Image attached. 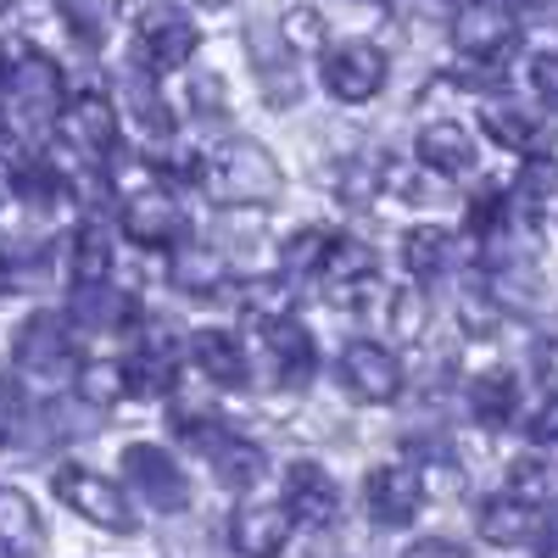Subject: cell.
<instances>
[{"mask_svg":"<svg viewBox=\"0 0 558 558\" xmlns=\"http://www.w3.org/2000/svg\"><path fill=\"white\" fill-rule=\"evenodd\" d=\"M202 179H207V196L223 207H268L279 196V184H286L279 162L257 140H229V146H218L202 162Z\"/></svg>","mask_w":558,"mask_h":558,"instance_id":"1","label":"cell"},{"mask_svg":"<svg viewBox=\"0 0 558 558\" xmlns=\"http://www.w3.org/2000/svg\"><path fill=\"white\" fill-rule=\"evenodd\" d=\"M12 357L28 380L39 386H62L68 375H78V352H73V330L62 313H28L23 330L12 336Z\"/></svg>","mask_w":558,"mask_h":558,"instance_id":"2","label":"cell"},{"mask_svg":"<svg viewBox=\"0 0 558 558\" xmlns=\"http://www.w3.org/2000/svg\"><path fill=\"white\" fill-rule=\"evenodd\" d=\"M196 23H191V12L184 7H173V0H151L146 12H140V23H134V51H140V68L146 73H173V68H184L196 57Z\"/></svg>","mask_w":558,"mask_h":558,"instance_id":"3","label":"cell"},{"mask_svg":"<svg viewBox=\"0 0 558 558\" xmlns=\"http://www.w3.org/2000/svg\"><path fill=\"white\" fill-rule=\"evenodd\" d=\"M386 51L375 39H341L324 51V89L341 101V107H363V101H375L380 89H386Z\"/></svg>","mask_w":558,"mask_h":558,"instance_id":"4","label":"cell"},{"mask_svg":"<svg viewBox=\"0 0 558 558\" xmlns=\"http://www.w3.org/2000/svg\"><path fill=\"white\" fill-rule=\"evenodd\" d=\"M51 486H57V497L73 508V514H84L89 525L118 531V536H129V531H134V508H129V497H123L107 475L84 470V463H62Z\"/></svg>","mask_w":558,"mask_h":558,"instance_id":"5","label":"cell"},{"mask_svg":"<svg viewBox=\"0 0 558 558\" xmlns=\"http://www.w3.org/2000/svg\"><path fill=\"white\" fill-rule=\"evenodd\" d=\"M123 481L146 508H157V514H179V508L191 502V481H184V470L151 441L123 447Z\"/></svg>","mask_w":558,"mask_h":558,"instance_id":"6","label":"cell"},{"mask_svg":"<svg viewBox=\"0 0 558 558\" xmlns=\"http://www.w3.org/2000/svg\"><path fill=\"white\" fill-rule=\"evenodd\" d=\"M12 107H17V123H51L62 118L68 107V84H62V68L45 57V51H23L12 62Z\"/></svg>","mask_w":558,"mask_h":558,"instance_id":"7","label":"cell"},{"mask_svg":"<svg viewBox=\"0 0 558 558\" xmlns=\"http://www.w3.org/2000/svg\"><path fill=\"white\" fill-rule=\"evenodd\" d=\"M118 223H123V235H129L134 246H173L179 229H184V213H179V202H173L168 184H140V191L123 196Z\"/></svg>","mask_w":558,"mask_h":558,"instance_id":"8","label":"cell"},{"mask_svg":"<svg viewBox=\"0 0 558 558\" xmlns=\"http://www.w3.org/2000/svg\"><path fill=\"white\" fill-rule=\"evenodd\" d=\"M324 286H330L336 307H368L380 291V252L363 241H336V252L324 257Z\"/></svg>","mask_w":558,"mask_h":558,"instance_id":"9","label":"cell"},{"mask_svg":"<svg viewBox=\"0 0 558 558\" xmlns=\"http://www.w3.org/2000/svg\"><path fill=\"white\" fill-rule=\"evenodd\" d=\"M514 34H520V23L502 0H470V7H458V17H452V45L470 62H497L508 45H514Z\"/></svg>","mask_w":558,"mask_h":558,"instance_id":"10","label":"cell"},{"mask_svg":"<svg viewBox=\"0 0 558 558\" xmlns=\"http://www.w3.org/2000/svg\"><path fill=\"white\" fill-rule=\"evenodd\" d=\"M62 134H68V146L89 162H112L118 157V107L107 96H96V89H84V96H73L62 107Z\"/></svg>","mask_w":558,"mask_h":558,"instance_id":"11","label":"cell"},{"mask_svg":"<svg viewBox=\"0 0 558 558\" xmlns=\"http://www.w3.org/2000/svg\"><path fill=\"white\" fill-rule=\"evenodd\" d=\"M368 520L386 525V531H402L418 520V508H425V481H418L413 463H380V470H368Z\"/></svg>","mask_w":558,"mask_h":558,"instance_id":"12","label":"cell"},{"mask_svg":"<svg viewBox=\"0 0 558 558\" xmlns=\"http://www.w3.org/2000/svg\"><path fill=\"white\" fill-rule=\"evenodd\" d=\"M341 380L357 402H397L402 397V363L380 341H352L341 352Z\"/></svg>","mask_w":558,"mask_h":558,"instance_id":"13","label":"cell"},{"mask_svg":"<svg viewBox=\"0 0 558 558\" xmlns=\"http://www.w3.org/2000/svg\"><path fill=\"white\" fill-rule=\"evenodd\" d=\"M286 508H291L296 525H313V531L336 525V514H341L336 475L324 470V463H313V458H296L291 470H286Z\"/></svg>","mask_w":558,"mask_h":558,"instance_id":"14","label":"cell"},{"mask_svg":"<svg viewBox=\"0 0 558 558\" xmlns=\"http://www.w3.org/2000/svg\"><path fill=\"white\" fill-rule=\"evenodd\" d=\"M291 508L286 502H241L235 520H229V542L241 558H279L291 542Z\"/></svg>","mask_w":558,"mask_h":558,"instance_id":"15","label":"cell"},{"mask_svg":"<svg viewBox=\"0 0 558 558\" xmlns=\"http://www.w3.org/2000/svg\"><path fill=\"white\" fill-rule=\"evenodd\" d=\"M413 157H418V168H430V173L463 179V173H475V140H470L463 123L436 118V123H425L413 134Z\"/></svg>","mask_w":558,"mask_h":558,"instance_id":"16","label":"cell"},{"mask_svg":"<svg viewBox=\"0 0 558 558\" xmlns=\"http://www.w3.org/2000/svg\"><path fill=\"white\" fill-rule=\"evenodd\" d=\"M263 341H268V357H274V380H279V386H291V391H302V386L313 380V363H318L307 324H296V318H274L268 330H263Z\"/></svg>","mask_w":558,"mask_h":558,"instance_id":"17","label":"cell"},{"mask_svg":"<svg viewBox=\"0 0 558 558\" xmlns=\"http://www.w3.org/2000/svg\"><path fill=\"white\" fill-rule=\"evenodd\" d=\"M475 531H481V542H492V547H525V542H536V536H542L536 508H531V502H520L514 492L486 497V502H481V514H475Z\"/></svg>","mask_w":558,"mask_h":558,"instance_id":"18","label":"cell"},{"mask_svg":"<svg viewBox=\"0 0 558 558\" xmlns=\"http://www.w3.org/2000/svg\"><path fill=\"white\" fill-rule=\"evenodd\" d=\"M191 357H196L202 375H207L213 386H223V391H246V386H252L246 347L229 336V330H202V336L191 341Z\"/></svg>","mask_w":558,"mask_h":558,"instance_id":"19","label":"cell"},{"mask_svg":"<svg viewBox=\"0 0 558 558\" xmlns=\"http://www.w3.org/2000/svg\"><path fill=\"white\" fill-rule=\"evenodd\" d=\"M123 368H129L134 397H168V391H173V380H179L173 341H168V336H146V341H140V347L123 357Z\"/></svg>","mask_w":558,"mask_h":558,"instance_id":"20","label":"cell"},{"mask_svg":"<svg viewBox=\"0 0 558 558\" xmlns=\"http://www.w3.org/2000/svg\"><path fill=\"white\" fill-rule=\"evenodd\" d=\"M68 268H73V286H107L112 268H118L112 229L107 223H78V235L68 246Z\"/></svg>","mask_w":558,"mask_h":558,"instance_id":"21","label":"cell"},{"mask_svg":"<svg viewBox=\"0 0 558 558\" xmlns=\"http://www.w3.org/2000/svg\"><path fill=\"white\" fill-rule=\"evenodd\" d=\"M470 413L481 418V425L502 430V425H514V413H520V380H514V368H486V375L470 380Z\"/></svg>","mask_w":558,"mask_h":558,"instance_id":"22","label":"cell"},{"mask_svg":"<svg viewBox=\"0 0 558 558\" xmlns=\"http://www.w3.org/2000/svg\"><path fill=\"white\" fill-rule=\"evenodd\" d=\"M452 257H458V241L447 235V229H436V223L413 229V235L402 241V263L413 274V286H436V279H447Z\"/></svg>","mask_w":558,"mask_h":558,"instance_id":"23","label":"cell"},{"mask_svg":"<svg viewBox=\"0 0 558 558\" xmlns=\"http://www.w3.org/2000/svg\"><path fill=\"white\" fill-rule=\"evenodd\" d=\"M508 191H514V218L520 223H542L547 207H558V162L553 157H531Z\"/></svg>","mask_w":558,"mask_h":558,"instance_id":"24","label":"cell"},{"mask_svg":"<svg viewBox=\"0 0 558 558\" xmlns=\"http://www.w3.org/2000/svg\"><path fill=\"white\" fill-rule=\"evenodd\" d=\"M68 313L84 324V330H123V324L134 318V302L123 291H112V279H107V286H73Z\"/></svg>","mask_w":558,"mask_h":558,"instance_id":"25","label":"cell"},{"mask_svg":"<svg viewBox=\"0 0 558 558\" xmlns=\"http://www.w3.org/2000/svg\"><path fill=\"white\" fill-rule=\"evenodd\" d=\"M207 463H213L218 486H229V492H252V486L263 481V447H252V441H241V436H229V430L213 441Z\"/></svg>","mask_w":558,"mask_h":558,"instance_id":"26","label":"cell"},{"mask_svg":"<svg viewBox=\"0 0 558 558\" xmlns=\"http://www.w3.org/2000/svg\"><path fill=\"white\" fill-rule=\"evenodd\" d=\"M481 134L497 140L502 151H536L542 146V129L525 107L514 101H481Z\"/></svg>","mask_w":558,"mask_h":558,"instance_id":"27","label":"cell"},{"mask_svg":"<svg viewBox=\"0 0 558 558\" xmlns=\"http://www.w3.org/2000/svg\"><path fill=\"white\" fill-rule=\"evenodd\" d=\"M123 112L140 123V134H146V140H157V146H162V140H173V112H168V101L157 96V84L151 78H129L123 84Z\"/></svg>","mask_w":558,"mask_h":558,"instance_id":"28","label":"cell"},{"mask_svg":"<svg viewBox=\"0 0 558 558\" xmlns=\"http://www.w3.org/2000/svg\"><path fill=\"white\" fill-rule=\"evenodd\" d=\"M173 286L179 291H191V296H213L223 286V257L213 246H196V241H184L173 252Z\"/></svg>","mask_w":558,"mask_h":558,"instance_id":"29","label":"cell"},{"mask_svg":"<svg viewBox=\"0 0 558 558\" xmlns=\"http://www.w3.org/2000/svg\"><path fill=\"white\" fill-rule=\"evenodd\" d=\"M73 386H78V397H84L89 408H112V402H123V397L134 391V386H129V368H123V363H112V357L78 363Z\"/></svg>","mask_w":558,"mask_h":558,"instance_id":"30","label":"cell"},{"mask_svg":"<svg viewBox=\"0 0 558 558\" xmlns=\"http://www.w3.org/2000/svg\"><path fill=\"white\" fill-rule=\"evenodd\" d=\"M336 229H324V223H302L296 235L286 241V252H279V263H286V274H324V257L336 252Z\"/></svg>","mask_w":558,"mask_h":558,"instance_id":"31","label":"cell"},{"mask_svg":"<svg viewBox=\"0 0 558 558\" xmlns=\"http://www.w3.org/2000/svg\"><path fill=\"white\" fill-rule=\"evenodd\" d=\"M336 184L330 191L347 202V207H368L380 196V179H386V162L380 157H347V162H336V173H330Z\"/></svg>","mask_w":558,"mask_h":558,"instance_id":"32","label":"cell"},{"mask_svg":"<svg viewBox=\"0 0 558 558\" xmlns=\"http://www.w3.org/2000/svg\"><path fill=\"white\" fill-rule=\"evenodd\" d=\"M62 7V23H68V34L78 39V45H96L112 34V23H118V0H57Z\"/></svg>","mask_w":558,"mask_h":558,"instance_id":"33","label":"cell"},{"mask_svg":"<svg viewBox=\"0 0 558 558\" xmlns=\"http://www.w3.org/2000/svg\"><path fill=\"white\" fill-rule=\"evenodd\" d=\"M0 542L17 547V553H34L45 542V525H39L34 502L23 492H0Z\"/></svg>","mask_w":558,"mask_h":558,"instance_id":"34","label":"cell"},{"mask_svg":"<svg viewBox=\"0 0 558 558\" xmlns=\"http://www.w3.org/2000/svg\"><path fill=\"white\" fill-rule=\"evenodd\" d=\"M12 191H17V202L23 207H34V213H51L57 202H62V173L51 168V162H17V173H12Z\"/></svg>","mask_w":558,"mask_h":558,"instance_id":"35","label":"cell"},{"mask_svg":"<svg viewBox=\"0 0 558 558\" xmlns=\"http://www.w3.org/2000/svg\"><path fill=\"white\" fill-rule=\"evenodd\" d=\"M508 492H514L520 502H531V508H542L547 497H558V470L547 458H514L508 463Z\"/></svg>","mask_w":558,"mask_h":558,"instance_id":"36","label":"cell"},{"mask_svg":"<svg viewBox=\"0 0 558 558\" xmlns=\"http://www.w3.org/2000/svg\"><path fill=\"white\" fill-rule=\"evenodd\" d=\"M291 296H296V291H291V274L252 279V286L241 291V302H246L257 318H268V324H274V318H291Z\"/></svg>","mask_w":558,"mask_h":558,"instance_id":"37","label":"cell"},{"mask_svg":"<svg viewBox=\"0 0 558 558\" xmlns=\"http://www.w3.org/2000/svg\"><path fill=\"white\" fill-rule=\"evenodd\" d=\"M386 313H391V336L397 341H418V336H425V296H418V291H391Z\"/></svg>","mask_w":558,"mask_h":558,"instance_id":"38","label":"cell"},{"mask_svg":"<svg viewBox=\"0 0 558 558\" xmlns=\"http://www.w3.org/2000/svg\"><path fill=\"white\" fill-rule=\"evenodd\" d=\"M458 330L470 336V341H492V336H497V302L481 296V291L463 296V302H458Z\"/></svg>","mask_w":558,"mask_h":558,"instance_id":"39","label":"cell"},{"mask_svg":"<svg viewBox=\"0 0 558 558\" xmlns=\"http://www.w3.org/2000/svg\"><path fill=\"white\" fill-rule=\"evenodd\" d=\"M23 418H28V402H23L17 380H7V375H0V441H17Z\"/></svg>","mask_w":558,"mask_h":558,"instance_id":"40","label":"cell"},{"mask_svg":"<svg viewBox=\"0 0 558 558\" xmlns=\"http://www.w3.org/2000/svg\"><path fill=\"white\" fill-rule=\"evenodd\" d=\"M531 89L542 96L547 112H558V51H547V57L531 62Z\"/></svg>","mask_w":558,"mask_h":558,"instance_id":"41","label":"cell"},{"mask_svg":"<svg viewBox=\"0 0 558 558\" xmlns=\"http://www.w3.org/2000/svg\"><path fill=\"white\" fill-rule=\"evenodd\" d=\"M525 430H531L536 447H558V391H547V402L525 418Z\"/></svg>","mask_w":558,"mask_h":558,"instance_id":"42","label":"cell"},{"mask_svg":"<svg viewBox=\"0 0 558 558\" xmlns=\"http://www.w3.org/2000/svg\"><path fill=\"white\" fill-rule=\"evenodd\" d=\"M425 173H430V168H425ZM425 173H391V184H397V196H402V202H413V207H425V202H436V184H430Z\"/></svg>","mask_w":558,"mask_h":558,"instance_id":"43","label":"cell"},{"mask_svg":"<svg viewBox=\"0 0 558 558\" xmlns=\"http://www.w3.org/2000/svg\"><path fill=\"white\" fill-rule=\"evenodd\" d=\"M402 558H470L458 542H447V536H425V542H413Z\"/></svg>","mask_w":558,"mask_h":558,"instance_id":"44","label":"cell"},{"mask_svg":"<svg viewBox=\"0 0 558 558\" xmlns=\"http://www.w3.org/2000/svg\"><path fill=\"white\" fill-rule=\"evenodd\" d=\"M536 380H542L547 391H558V341H542V347H536Z\"/></svg>","mask_w":558,"mask_h":558,"instance_id":"45","label":"cell"},{"mask_svg":"<svg viewBox=\"0 0 558 558\" xmlns=\"http://www.w3.org/2000/svg\"><path fill=\"white\" fill-rule=\"evenodd\" d=\"M191 96H196V112H202V107H207V112H218V107H223V84L207 73V78H196V89H191Z\"/></svg>","mask_w":558,"mask_h":558,"instance_id":"46","label":"cell"},{"mask_svg":"<svg viewBox=\"0 0 558 558\" xmlns=\"http://www.w3.org/2000/svg\"><path fill=\"white\" fill-rule=\"evenodd\" d=\"M536 553H542V558H558V514L542 525V536H536Z\"/></svg>","mask_w":558,"mask_h":558,"instance_id":"47","label":"cell"},{"mask_svg":"<svg viewBox=\"0 0 558 558\" xmlns=\"http://www.w3.org/2000/svg\"><path fill=\"white\" fill-rule=\"evenodd\" d=\"M12 89V62H7V51H0V96Z\"/></svg>","mask_w":558,"mask_h":558,"instance_id":"48","label":"cell"},{"mask_svg":"<svg viewBox=\"0 0 558 558\" xmlns=\"http://www.w3.org/2000/svg\"><path fill=\"white\" fill-rule=\"evenodd\" d=\"M502 7H536V12H547V7H558V0H502Z\"/></svg>","mask_w":558,"mask_h":558,"instance_id":"49","label":"cell"},{"mask_svg":"<svg viewBox=\"0 0 558 558\" xmlns=\"http://www.w3.org/2000/svg\"><path fill=\"white\" fill-rule=\"evenodd\" d=\"M173 7H229V0H173Z\"/></svg>","mask_w":558,"mask_h":558,"instance_id":"50","label":"cell"},{"mask_svg":"<svg viewBox=\"0 0 558 558\" xmlns=\"http://www.w3.org/2000/svg\"><path fill=\"white\" fill-rule=\"evenodd\" d=\"M357 7H375V12H386V7H391V0H357Z\"/></svg>","mask_w":558,"mask_h":558,"instance_id":"51","label":"cell"},{"mask_svg":"<svg viewBox=\"0 0 558 558\" xmlns=\"http://www.w3.org/2000/svg\"><path fill=\"white\" fill-rule=\"evenodd\" d=\"M12 7H17V0H0V12H12Z\"/></svg>","mask_w":558,"mask_h":558,"instance_id":"52","label":"cell"},{"mask_svg":"<svg viewBox=\"0 0 558 558\" xmlns=\"http://www.w3.org/2000/svg\"><path fill=\"white\" fill-rule=\"evenodd\" d=\"M0 202H7V184H0Z\"/></svg>","mask_w":558,"mask_h":558,"instance_id":"53","label":"cell"}]
</instances>
